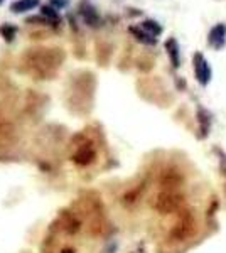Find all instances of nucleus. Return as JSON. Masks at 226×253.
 Returning <instances> with one entry per match:
<instances>
[{
    "instance_id": "1",
    "label": "nucleus",
    "mask_w": 226,
    "mask_h": 253,
    "mask_svg": "<svg viewBox=\"0 0 226 253\" xmlns=\"http://www.w3.org/2000/svg\"><path fill=\"white\" fill-rule=\"evenodd\" d=\"M66 61L63 47H29L20 56V71L38 81H49L57 76V71Z\"/></svg>"
},
{
    "instance_id": "2",
    "label": "nucleus",
    "mask_w": 226,
    "mask_h": 253,
    "mask_svg": "<svg viewBox=\"0 0 226 253\" xmlns=\"http://www.w3.org/2000/svg\"><path fill=\"white\" fill-rule=\"evenodd\" d=\"M96 76L91 71L71 73L66 86V107L73 115L85 117L93 110Z\"/></svg>"
},
{
    "instance_id": "3",
    "label": "nucleus",
    "mask_w": 226,
    "mask_h": 253,
    "mask_svg": "<svg viewBox=\"0 0 226 253\" xmlns=\"http://www.w3.org/2000/svg\"><path fill=\"white\" fill-rule=\"evenodd\" d=\"M76 144V150L71 154V161L75 162L76 166L80 167H86V166H91L94 161H96V147H94L93 140H90V138H86L83 133H80V135H76L73 138Z\"/></svg>"
},
{
    "instance_id": "4",
    "label": "nucleus",
    "mask_w": 226,
    "mask_h": 253,
    "mask_svg": "<svg viewBox=\"0 0 226 253\" xmlns=\"http://www.w3.org/2000/svg\"><path fill=\"white\" fill-rule=\"evenodd\" d=\"M182 196L178 191H171V189H162L160 193L155 196L154 203V210L160 214H171L176 213L181 206H182Z\"/></svg>"
},
{
    "instance_id": "5",
    "label": "nucleus",
    "mask_w": 226,
    "mask_h": 253,
    "mask_svg": "<svg viewBox=\"0 0 226 253\" xmlns=\"http://www.w3.org/2000/svg\"><path fill=\"white\" fill-rule=\"evenodd\" d=\"M78 15H80L83 24L88 26L90 29H100L105 24V19L101 17L98 9L93 3H90L88 0H81L80 2V5H78Z\"/></svg>"
},
{
    "instance_id": "6",
    "label": "nucleus",
    "mask_w": 226,
    "mask_h": 253,
    "mask_svg": "<svg viewBox=\"0 0 226 253\" xmlns=\"http://www.w3.org/2000/svg\"><path fill=\"white\" fill-rule=\"evenodd\" d=\"M194 216L189 211H186L179 218V221L172 226V230L169 231V238L172 242H184V240L194 233Z\"/></svg>"
},
{
    "instance_id": "7",
    "label": "nucleus",
    "mask_w": 226,
    "mask_h": 253,
    "mask_svg": "<svg viewBox=\"0 0 226 253\" xmlns=\"http://www.w3.org/2000/svg\"><path fill=\"white\" fill-rule=\"evenodd\" d=\"M192 69H194V78L201 86H208L213 80V68L204 58L203 52H194L192 54Z\"/></svg>"
},
{
    "instance_id": "8",
    "label": "nucleus",
    "mask_w": 226,
    "mask_h": 253,
    "mask_svg": "<svg viewBox=\"0 0 226 253\" xmlns=\"http://www.w3.org/2000/svg\"><path fill=\"white\" fill-rule=\"evenodd\" d=\"M208 46L215 51H221L226 46V22H218L208 32Z\"/></svg>"
},
{
    "instance_id": "9",
    "label": "nucleus",
    "mask_w": 226,
    "mask_h": 253,
    "mask_svg": "<svg viewBox=\"0 0 226 253\" xmlns=\"http://www.w3.org/2000/svg\"><path fill=\"white\" fill-rule=\"evenodd\" d=\"M196 122H198V138L199 140H204L209 135V130H211V124H213V115L211 112H208L203 105H198V110H196Z\"/></svg>"
},
{
    "instance_id": "10",
    "label": "nucleus",
    "mask_w": 226,
    "mask_h": 253,
    "mask_svg": "<svg viewBox=\"0 0 226 253\" xmlns=\"http://www.w3.org/2000/svg\"><path fill=\"white\" fill-rule=\"evenodd\" d=\"M129 34L132 36L137 42L143 44V46H149V47L157 46V38H154L149 32H145L140 26H129Z\"/></svg>"
},
{
    "instance_id": "11",
    "label": "nucleus",
    "mask_w": 226,
    "mask_h": 253,
    "mask_svg": "<svg viewBox=\"0 0 226 253\" xmlns=\"http://www.w3.org/2000/svg\"><path fill=\"white\" fill-rule=\"evenodd\" d=\"M164 47L167 51V56H169V61L172 64V69H179L181 68V47L179 42L176 38H169L164 42Z\"/></svg>"
},
{
    "instance_id": "12",
    "label": "nucleus",
    "mask_w": 226,
    "mask_h": 253,
    "mask_svg": "<svg viewBox=\"0 0 226 253\" xmlns=\"http://www.w3.org/2000/svg\"><path fill=\"white\" fill-rule=\"evenodd\" d=\"M41 0H14V2L9 5V10L12 14H24V12H29L36 7H39Z\"/></svg>"
},
{
    "instance_id": "13",
    "label": "nucleus",
    "mask_w": 226,
    "mask_h": 253,
    "mask_svg": "<svg viewBox=\"0 0 226 253\" xmlns=\"http://www.w3.org/2000/svg\"><path fill=\"white\" fill-rule=\"evenodd\" d=\"M26 24H29V26H41V27H47V29H52V32H61L63 29H61L59 26H56L54 22H51L47 17H44L43 14L39 15H29V17H26Z\"/></svg>"
},
{
    "instance_id": "14",
    "label": "nucleus",
    "mask_w": 226,
    "mask_h": 253,
    "mask_svg": "<svg viewBox=\"0 0 226 253\" xmlns=\"http://www.w3.org/2000/svg\"><path fill=\"white\" fill-rule=\"evenodd\" d=\"M19 34V27L15 24H10V22H3L0 24V38L5 41L7 44H12L15 41Z\"/></svg>"
},
{
    "instance_id": "15",
    "label": "nucleus",
    "mask_w": 226,
    "mask_h": 253,
    "mask_svg": "<svg viewBox=\"0 0 226 253\" xmlns=\"http://www.w3.org/2000/svg\"><path fill=\"white\" fill-rule=\"evenodd\" d=\"M110 56H112V46L108 42H96V61L101 66H106Z\"/></svg>"
},
{
    "instance_id": "16",
    "label": "nucleus",
    "mask_w": 226,
    "mask_h": 253,
    "mask_svg": "<svg viewBox=\"0 0 226 253\" xmlns=\"http://www.w3.org/2000/svg\"><path fill=\"white\" fill-rule=\"evenodd\" d=\"M140 27L145 32H149L150 36H154V38H159V36L164 32V27L160 26L157 20H154V19H143L142 22H140Z\"/></svg>"
},
{
    "instance_id": "17",
    "label": "nucleus",
    "mask_w": 226,
    "mask_h": 253,
    "mask_svg": "<svg viewBox=\"0 0 226 253\" xmlns=\"http://www.w3.org/2000/svg\"><path fill=\"white\" fill-rule=\"evenodd\" d=\"M41 14L63 29V17L59 15V10H56L54 7H51L49 3H47V5H41Z\"/></svg>"
},
{
    "instance_id": "18",
    "label": "nucleus",
    "mask_w": 226,
    "mask_h": 253,
    "mask_svg": "<svg viewBox=\"0 0 226 253\" xmlns=\"http://www.w3.org/2000/svg\"><path fill=\"white\" fill-rule=\"evenodd\" d=\"M69 2L71 0H49V5L54 7L56 10H63L69 5Z\"/></svg>"
},
{
    "instance_id": "19",
    "label": "nucleus",
    "mask_w": 226,
    "mask_h": 253,
    "mask_svg": "<svg viewBox=\"0 0 226 253\" xmlns=\"http://www.w3.org/2000/svg\"><path fill=\"white\" fill-rule=\"evenodd\" d=\"M66 19H68V22H69V27H71V31L75 32L76 36L80 34V26H78L76 15H75V14H68V15H66Z\"/></svg>"
},
{
    "instance_id": "20",
    "label": "nucleus",
    "mask_w": 226,
    "mask_h": 253,
    "mask_svg": "<svg viewBox=\"0 0 226 253\" xmlns=\"http://www.w3.org/2000/svg\"><path fill=\"white\" fill-rule=\"evenodd\" d=\"M118 248V243L117 242H110L108 245H106V248L103 250V253H115Z\"/></svg>"
},
{
    "instance_id": "21",
    "label": "nucleus",
    "mask_w": 226,
    "mask_h": 253,
    "mask_svg": "<svg viewBox=\"0 0 226 253\" xmlns=\"http://www.w3.org/2000/svg\"><path fill=\"white\" fill-rule=\"evenodd\" d=\"M61 253H76V252H75V248H63Z\"/></svg>"
},
{
    "instance_id": "22",
    "label": "nucleus",
    "mask_w": 226,
    "mask_h": 253,
    "mask_svg": "<svg viewBox=\"0 0 226 253\" xmlns=\"http://www.w3.org/2000/svg\"><path fill=\"white\" fill-rule=\"evenodd\" d=\"M3 2H5V0H0V5H2V3H3Z\"/></svg>"
}]
</instances>
